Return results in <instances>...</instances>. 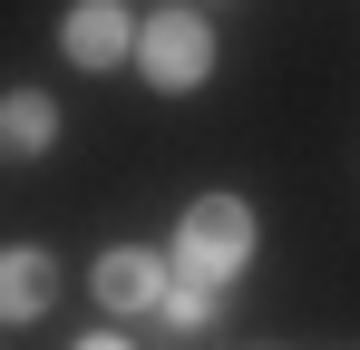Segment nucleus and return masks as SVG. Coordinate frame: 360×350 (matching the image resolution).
Listing matches in <instances>:
<instances>
[{"instance_id":"0eeeda50","label":"nucleus","mask_w":360,"mask_h":350,"mask_svg":"<svg viewBox=\"0 0 360 350\" xmlns=\"http://www.w3.org/2000/svg\"><path fill=\"white\" fill-rule=\"evenodd\" d=\"M214 311H224V283H195L166 263V292H156V321L166 331H214Z\"/></svg>"},{"instance_id":"7ed1b4c3","label":"nucleus","mask_w":360,"mask_h":350,"mask_svg":"<svg viewBox=\"0 0 360 350\" xmlns=\"http://www.w3.org/2000/svg\"><path fill=\"white\" fill-rule=\"evenodd\" d=\"M59 49L88 68V78H108V68H127L136 58V20H127V0H78L59 20Z\"/></svg>"},{"instance_id":"f03ea898","label":"nucleus","mask_w":360,"mask_h":350,"mask_svg":"<svg viewBox=\"0 0 360 350\" xmlns=\"http://www.w3.org/2000/svg\"><path fill=\"white\" fill-rule=\"evenodd\" d=\"M136 78H146L156 98L205 88V78H214V30H205V10H156V20H136Z\"/></svg>"},{"instance_id":"423d86ee","label":"nucleus","mask_w":360,"mask_h":350,"mask_svg":"<svg viewBox=\"0 0 360 350\" xmlns=\"http://www.w3.org/2000/svg\"><path fill=\"white\" fill-rule=\"evenodd\" d=\"M49 146H59V108H49L39 88H10V98H0V156L30 166V156H49Z\"/></svg>"},{"instance_id":"f257e3e1","label":"nucleus","mask_w":360,"mask_h":350,"mask_svg":"<svg viewBox=\"0 0 360 350\" xmlns=\"http://www.w3.org/2000/svg\"><path fill=\"white\" fill-rule=\"evenodd\" d=\"M243 263H253V214H243V195H195L176 214V273L234 283Z\"/></svg>"},{"instance_id":"20e7f679","label":"nucleus","mask_w":360,"mask_h":350,"mask_svg":"<svg viewBox=\"0 0 360 350\" xmlns=\"http://www.w3.org/2000/svg\"><path fill=\"white\" fill-rule=\"evenodd\" d=\"M49 302H59V263L39 243H10L0 253V321H39Z\"/></svg>"},{"instance_id":"6e6552de","label":"nucleus","mask_w":360,"mask_h":350,"mask_svg":"<svg viewBox=\"0 0 360 350\" xmlns=\"http://www.w3.org/2000/svg\"><path fill=\"white\" fill-rule=\"evenodd\" d=\"M78 350H136V341H117V331H98V341H78Z\"/></svg>"},{"instance_id":"39448f33","label":"nucleus","mask_w":360,"mask_h":350,"mask_svg":"<svg viewBox=\"0 0 360 350\" xmlns=\"http://www.w3.org/2000/svg\"><path fill=\"white\" fill-rule=\"evenodd\" d=\"M156 292H166V263H156L146 243L98 253V302H108V311H156Z\"/></svg>"}]
</instances>
